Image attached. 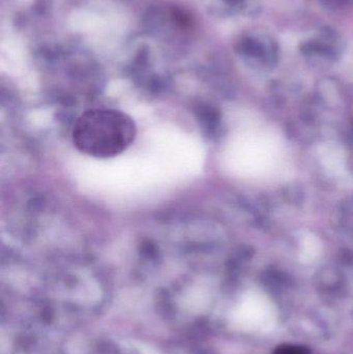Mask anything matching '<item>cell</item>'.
<instances>
[{
  "mask_svg": "<svg viewBox=\"0 0 353 354\" xmlns=\"http://www.w3.org/2000/svg\"><path fill=\"white\" fill-rule=\"evenodd\" d=\"M274 354H311V351L307 347L298 345H282L276 348Z\"/></svg>",
  "mask_w": 353,
  "mask_h": 354,
  "instance_id": "cell-6",
  "label": "cell"
},
{
  "mask_svg": "<svg viewBox=\"0 0 353 354\" xmlns=\"http://www.w3.org/2000/svg\"><path fill=\"white\" fill-rule=\"evenodd\" d=\"M137 127L133 118L115 109L87 110L73 129V142L81 153L97 159L122 155L134 143Z\"/></svg>",
  "mask_w": 353,
  "mask_h": 354,
  "instance_id": "cell-1",
  "label": "cell"
},
{
  "mask_svg": "<svg viewBox=\"0 0 353 354\" xmlns=\"http://www.w3.org/2000/svg\"><path fill=\"white\" fill-rule=\"evenodd\" d=\"M325 8H341L347 4L352 3L353 0H319Z\"/></svg>",
  "mask_w": 353,
  "mask_h": 354,
  "instance_id": "cell-7",
  "label": "cell"
},
{
  "mask_svg": "<svg viewBox=\"0 0 353 354\" xmlns=\"http://www.w3.org/2000/svg\"><path fill=\"white\" fill-rule=\"evenodd\" d=\"M238 166L242 174L257 179L283 174L287 167L284 141L276 131L258 124L240 141Z\"/></svg>",
  "mask_w": 353,
  "mask_h": 354,
  "instance_id": "cell-2",
  "label": "cell"
},
{
  "mask_svg": "<svg viewBox=\"0 0 353 354\" xmlns=\"http://www.w3.org/2000/svg\"><path fill=\"white\" fill-rule=\"evenodd\" d=\"M240 49L244 53L251 56H261L265 53V45L263 41L258 39L247 37L240 44Z\"/></svg>",
  "mask_w": 353,
  "mask_h": 354,
  "instance_id": "cell-5",
  "label": "cell"
},
{
  "mask_svg": "<svg viewBox=\"0 0 353 354\" xmlns=\"http://www.w3.org/2000/svg\"><path fill=\"white\" fill-rule=\"evenodd\" d=\"M319 162L323 169L332 177H347V159L343 147L336 142L321 143L317 149Z\"/></svg>",
  "mask_w": 353,
  "mask_h": 354,
  "instance_id": "cell-3",
  "label": "cell"
},
{
  "mask_svg": "<svg viewBox=\"0 0 353 354\" xmlns=\"http://www.w3.org/2000/svg\"><path fill=\"white\" fill-rule=\"evenodd\" d=\"M323 245L321 239L313 233H304L300 239V258L304 261H312L318 257L323 251Z\"/></svg>",
  "mask_w": 353,
  "mask_h": 354,
  "instance_id": "cell-4",
  "label": "cell"
}]
</instances>
